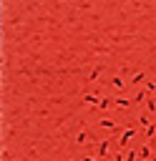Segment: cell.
Instances as JSON below:
<instances>
[{"mask_svg": "<svg viewBox=\"0 0 156 161\" xmlns=\"http://www.w3.org/2000/svg\"><path fill=\"white\" fill-rule=\"evenodd\" d=\"M136 158H138V151H133V148H131V151L126 153V161H136Z\"/></svg>", "mask_w": 156, "mask_h": 161, "instance_id": "cell-17", "label": "cell"}, {"mask_svg": "<svg viewBox=\"0 0 156 161\" xmlns=\"http://www.w3.org/2000/svg\"><path fill=\"white\" fill-rule=\"evenodd\" d=\"M143 88H146V93H148V96H151V93H156V80H148Z\"/></svg>", "mask_w": 156, "mask_h": 161, "instance_id": "cell-15", "label": "cell"}, {"mask_svg": "<svg viewBox=\"0 0 156 161\" xmlns=\"http://www.w3.org/2000/svg\"><path fill=\"white\" fill-rule=\"evenodd\" d=\"M98 126H101V128H108V131H118V123H116L113 118H101Z\"/></svg>", "mask_w": 156, "mask_h": 161, "instance_id": "cell-4", "label": "cell"}, {"mask_svg": "<svg viewBox=\"0 0 156 161\" xmlns=\"http://www.w3.org/2000/svg\"><path fill=\"white\" fill-rule=\"evenodd\" d=\"M83 101H86L88 106H93V108H98V106H101V98H98V93H86V96H83Z\"/></svg>", "mask_w": 156, "mask_h": 161, "instance_id": "cell-3", "label": "cell"}, {"mask_svg": "<svg viewBox=\"0 0 156 161\" xmlns=\"http://www.w3.org/2000/svg\"><path fill=\"white\" fill-rule=\"evenodd\" d=\"M111 86H113L116 91H123V78H121V75H113V78H111Z\"/></svg>", "mask_w": 156, "mask_h": 161, "instance_id": "cell-8", "label": "cell"}, {"mask_svg": "<svg viewBox=\"0 0 156 161\" xmlns=\"http://www.w3.org/2000/svg\"><path fill=\"white\" fill-rule=\"evenodd\" d=\"M101 73H103V68H101V65H98V68H93V70H91V75H88V80H96Z\"/></svg>", "mask_w": 156, "mask_h": 161, "instance_id": "cell-13", "label": "cell"}, {"mask_svg": "<svg viewBox=\"0 0 156 161\" xmlns=\"http://www.w3.org/2000/svg\"><path fill=\"white\" fill-rule=\"evenodd\" d=\"M143 78H146V73H143V70H136V73L131 75V86H138Z\"/></svg>", "mask_w": 156, "mask_h": 161, "instance_id": "cell-6", "label": "cell"}, {"mask_svg": "<svg viewBox=\"0 0 156 161\" xmlns=\"http://www.w3.org/2000/svg\"><path fill=\"white\" fill-rule=\"evenodd\" d=\"M138 123H141V126H143V131H146V128H148V126H153V123H151V121H148V116H146V113H141V116H138Z\"/></svg>", "mask_w": 156, "mask_h": 161, "instance_id": "cell-11", "label": "cell"}, {"mask_svg": "<svg viewBox=\"0 0 156 161\" xmlns=\"http://www.w3.org/2000/svg\"><path fill=\"white\" fill-rule=\"evenodd\" d=\"M133 136H136V128H133V126H128V128H123V133H121V138H118V148L123 151V148L128 146V141H131Z\"/></svg>", "mask_w": 156, "mask_h": 161, "instance_id": "cell-1", "label": "cell"}, {"mask_svg": "<svg viewBox=\"0 0 156 161\" xmlns=\"http://www.w3.org/2000/svg\"><path fill=\"white\" fill-rule=\"evenodd\" d=\"M108 146H111V143H108L106 138L98 141V146H96V156H98V158H106V156H108Z\"/></svg>", "mask_w": 156, "mask_h": 161, "instance_id": "cell-2", "label": "cell"}, {"mask_svg": "<svg viewBox=\"0 0 156 161\" xmlns=\"http://www.w3.org/2000/svg\"><path fill=\"white\" fill-rule=\"evenodd\" d=\"M138 156H141L143 161H151V158H153V156H151V148H148V146H138Z\"/></svg>", "mask_w": 156, "mask_h": 161, "instance_id": "cell-5", "label": "cell"}, {"mask_svg": "<svg viewBox=\"0 0 156 161\" xmlns=\"http://www.w3.org/2000/svg\"><path fill=\"white\" fill-rule=\"evenodd\" d=\"M116 161H126V153H123V151H118V153H116Z\"/></svg>", "mask_w": 156, "mask_h": 161, "instance_id": "cell-18", "label": "cell"}, {"mask_svg": "<svg viewBox=\"0 0 156 161\" xmlns=\"http://www.w3.org/2000/svg\"><path fill=\"white\" fill-rule=\"evenodd\" d=\"M151 161H156V156H153V158H151Z\"/></svg>", "mask_w": 156, "mask_h": 161, "instance_id": "cell-20", "label": "cell"}, {"mask_svg": "<svg viewBox=\"0 0 156 161\" xmlns=\"http://www.w3.org/2000/svg\"><path fill=\"white\" fill-rule=\"evenodd\" d=\"M146 111H148V113H156V101H153V96L146 98Z\"/></svg>", "mask_w": 156, "mask_h": 161, "instance_id": "cell-9", "label": "cell"}, {"mask_svg": "<svg viewBox=\"0 0 156 161\" xmlns=\"http://www.w3.org/2000/svg\"><path fill=\"white\" fill-rule=\"evenodd\" d=\"M83 161H101L98 156H83Z\"/></svg>", "mask_w": 156, "mask_h": 161, "instance_id": "cell-19", "label": "cell"}, {"mask_svg": "<svg viewBox=\"0 0 156 161\" xmlns=\"http://www.w3.org/2000/svg\"><path fill=\"white\" fill-rule=\"evenodd\" d=\"M113 106H121V108H128V106H131V101H126V98H113Z\"/></svg>", "mask_w": 156, "mask_h": 161, "instance_id": "cell-12", "label": "cell"}, {"mask_svg": "<svg viewBox=\"0 0 156 161\" xmlns=\"http://www.w3.org/2000/svg\"><path fill=\"white\" fill-rule=\"evenodd\" d=\"M111 103H113V98H101V106H98V111H106Z\"/></svg>", "mask_w": 156, "mask_h": 161, "instance_id": "cell-14", "label": "cell"}, {"mask_svg": "<svg viewBox=\"0 0 156 161\" xmlns=\"http://www.w3.org/2000/svg\"><path fill=\"white\" fill-rule=\"evenodd\" d=\"M153 133H156V123H153V126H148V128H146V131H143V136H146V138H151V136H153Z\"/></svg>", "mask_w": 156, "mask_h": 161, "instance_id": "cell-16", "label": "cell"}, {"mask_svg": "<svg viewBox=\"0 0 156 161\" xmlns=\"http://www.w3.org/2000/svg\"><path fill=\"white\" fill-rule=\"evenodd\" d=\"M86 141H88V131H86V128H81V131H78V136H75V143H78V146H83Z\"/></svg>", "mask_w": 156, "mask_h": 161, "instance_id": "cell-7", "label": "cell"}, {"mask_svg": "<svg viewBox=\"0 0 156 161\" xmlns=\"http://www.w3.org/2000/svg\"><path fill=\"white\" fill-rule=\"evenodd\" d=\"M148 93H146V88H141V91H136V96H133V103H141L143 98H146Z\"/></svg>", "mask_w": 156, "mask_h": 161, "instance_id": "cell-10", "label": "cell"}]
</instances>
